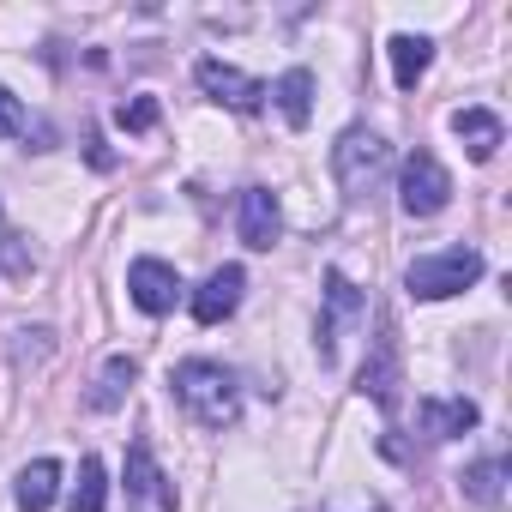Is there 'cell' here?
Segmentation results:
<instances>
[{
  "instance_id": "obj_17",
  "label": "cell",
  "mask_w": 512,
  "mask_h": 512,
  "mask_svg": "<svg viewBox=\"0 0 512 512\" xmlns=\"http://www.w3.org/2000/svg\"><path fill=\"white\" fill-rule=\"evenodd\" d=\"M464 500H476V506H500L506 500V458L500 452L494 458H476L464 470Z\"/></svg>"
},
{
  "instance_id": "obj_5",
  "label": "cell",
  "mask_w": 512,
  "mask_h": 512,
  "mask_svg": "<svg viewBox=\"0 0 512 512\" xmlns=\"http://www.w3.org/2000/svg\"><path fill=\"white\" fill-rule=\"evenodd\" d=\"M356 320H368V296H362L338 266H332V272H326V314H320V338H314V344H320V362H338V344H344V332H350Z\"/></svg>"
},
{
  "instance_id": "obj_11",
  "label": "cell",
  "mask_w": 512,
  "mask_h": 512,
  "mask_svg": "<svg viewBox=\"0 0 512 512\" xmlns=\"http://www.w3.org/2000/svg\"><path fill=\"white\" fill-rule=\"evenodd\" d=\"M416 422H422L428 440H458V434H470L482 422V410L470 398H422L416 404Z\"/></svg>"
},
{
  "instance_id": "obj_9",
  "label": "cell",
  "mask_w": 512,
  "mask_h": 512,
  "mask_svg": "<svg viewBox=\"0 0 512 512\" xmlns=\"http://www.w3.org/2000/svg\"><path fill=\"white\" fill-rule=\"evenodd\" d=\"M241 290H247V272H241V266H217V272L193 290V320H199V326H223V320L241 308Z\"/></svg>"
},
{
  "instance_id": "obj_21",
  "label": "cell",
  "mask_w": 512,
  "mask_h": 512,
  "mask_svg": "<svg viewBox=\"0 0 512 512\" xmlns=\"http://www.w3.org/2000/svg\"><path fill=\"white\" fill-rule=\"evenodd\" d=\"M13 133H25V103L0 85V139H13Z\"/></svg>"
},
{
  "instance_id": "obj_13",
  "label": "cell",
  "mask_w": 512,
  "mask_h": 512,
  "mask_svg": "<svg viewBox=\"0 0 512 512\" xmlns=\"http://www.w3.org/2000/svg\"><path fill=\"white\" fill-rule=\"evenodd\" d=\"M55 494H61V464H55V458L25 464V470H19V482H13L19 512H49V506H55Z\"/></svg>"
},
{
  "instance_id": "obj_1",
  "label": "cell",
  "mask_w": 512,
  "mask_h": 512,
  "mask_svg": "<svg viewBox=\"0 0 512 512\" xmlns=\"http://www.w3.org/2000/svg\"><path fill=\"white\" fill-rule=\"evenodd\" d=\"M169 386H175V398L187 404V416H193L199 428H229V422L241 416V386H235V374H229L223 362L193 356V362H181V368L169 374Z\"/></svg>"
},
{
  "instance_id": "obj_18",
  "label": "cell",
  "mask_w": 512,
  "mask_h": 512,
  "mask_svg": "<svg viewBox=\"0 0 512 512\" xmlns=\"http://www.w3.org/2000/svg\"><path fill=\"white\" fill-rule=\"evenodd\" d=\"M133 380H139V362H133V356H109V362H103V374H97L91 410H115V404L133 392Z\"/></svg>"
},
{
  "instance_id": "obj_3",
  "label": "cell",
  "mask_w": 512,
  "mask_h": 512,
  "mask_svg": "<svg viewBox=\"0 0 512 512\" xmlns=\"http://www.w3.org/2000/svg\"><path fill=\"white\" fill-rule=\"evenodd\" d=\"M482 278V253L476 247H440V253H422V260H410L404 272V290L416 302H446L458 290H470Z\"/></svg>"
},
{
  "instance_id": "obj_14",
  "label": "cell",
  "mask_w": 512,
  "mask_h": 512,
  "mask_svg": "<svg viewBox=\"0 0 512 512\" xmlns=\"http://www.w3.org/2000/svg\"><path fill=\"white\" fill-rule=\"evenodd\" d=\"M266 97L284 109L290 127H308V115H314V73H308V67H290L278 85H266Z\"/></svg>"
},
{
  "instance_id": "obj_20",
  "label": "cell",
  "mask_w": 512,
  "mask_h": 512,
  "mask_svg": "<svg viewBox=\"0 0 512 512\" xmlns=\"http://www.w3.org/2000/svg\"><path fill=\"white\" fill-rule=\"evenodd\" d=\"M115 127H121V133H151V127H157V97L121 103V109H115Z\"/></svg>"
},
{
  "instance_id": "obj_16",
  "label": "cell",
  "mask_w": 512,
  "mask_h": 512,
  "mask_svg": "<svg viewBox=\"0 0 512 512\" xmlns=\"http://www.w3.org/2000/svg\"><path fill=\"white\" fill-rule=\"evenodd\" d=\"M392 386H398V344L380 338V344H374V362H362V374H356V392L392 404Z\"/></svg>"
},
{
  "instance_id": "obj_2",
  "label": "cell",
  "mask_w": 512,
  "mask_h": 512,
  "mask_svg": "<svg viewBox=\"0 0 512 512\" xmlns=\"http://www.w3.org/2000/svg\"><path fill=\"white\" fill-rule=\"evenodd\" d=\"M332 175H338L344 199L362 205V199H374L380 181L392 175V145H386L380 133H368V127H350V133L332 145Z\"/></svg>"
},
{
  "instance_id": "obj_4",
  "label": "cell",
  "mask_w": 512,
  "mask_h": 512,
  "mask_svg": "<svg viewBox=\"0 0 512 512\" xmlns=\"http://www.w3.org/2000/svg\"><path fill=\"white\" fill-rule=\"evenodd\" d=\"M446 199H452L446 163H440L434 151H410V163H404V175H398V205H404V217H434V211H446Z\"/></svg>"
},
{
  "instance_id": "obj_8",
  "label": "cell",
  "mask_w": 512,
  "mask_h": 512,
  "mask_svg": "<svg viewBox=\"0 0 512 512\" xmlns=\"http://www.w3.org/2000/svg\"><path fill=\"white\" fill-rule=\"evenodd\" d=\"M127 296L139 314H169L181 302V272L169 260H133L127 266Z\"/></svg>"
},
{
  "instance_id": "obj_6",
  "label": "cell",
  "mask_w": 512,
  "mask_h": 512,
  "mask_svg": "<svg viewBox=\"0 0 512 512\" xmlns=\"http://www.w3.org/2000/svg\"><path fill=\"white\" fill-rule=\"evenodd\" d=\"M193 79H199V91L211 97V103H223V109H235V115H253L266 103V85L260 79H247L241 67H229V61H217V55H205L199 67H193Z\"/></svg>"
},
{
  "instance_id": "obj_12",
  "label": "cell",
  "mask_w": 512,
  "mask_h": 512,
  "mask_svg": "<svg viewBox=\"0 0 512 512\" xmlns=\"http://www.w3.org/2000/svg\"><path fill=\"white\" fill-rule=\"evenodd\" d=\"M452 133L464 139V151H470L476 163H488V157L500 151V139H506V121H500L494 109H452Z\"/></svg>"
},
{
  "instance_id": "obj_10",
  "label": "cell",
  "mask_w": 512,
  "mask_h": 512,
  "mask_svg": "<svg viewBox=\"0 0 512 512\" xmlns=\"http://www.w3.org/2000/svg\"><path fill=\"white\" fill-rule=\"evenodd\" d=\"M127 500H151V506L175 512V488H169V476L157 470L151 440H133V446H127Z\"/></svg>"
},
{
  "instance_id": "obj_19",
  "label": "cell",
  "mask_w": 512,
  "mask_h": 512,
  "mask_svg": "<svg viewBox=\"0 0 512 512\" xmlns=\"http://www.w3.org/2000/svg\"><path fill=\"white\" fill-rule=\"evenodd\" d=\"M103 506H109L103 464H97V458H85V464H79V482H73V494H67V512H103Z\"/></svg>"
},
{
  "instance_id": "obj_7",
  "label": "cell",
  "mask_w": 512,
  "mask_h": 512,
  "mask_svg": "<svg viewBox=\"0 0 512 512\" xmlns=\"http://www.w3.org/2000/svg\"><path fill=\"white\" fill-rule=\"evenodd\" d=\"M235 229L253 253H272L278 235H284V211H278V193L272 187H241L235 199Z\"/></svg>"
},
{
  "instance_id": "obj_15",
  "label": "cell",
  "mask_w": 512,
  "mask_h": 512,
  "mask_svg": "<svg viewBox=\"0 0 512 512\" xmlns=\"http://www.w3.org/2000/svg\"><path fill=\"white\" fill-rule=\"evenodd\" d=\"M386 49H392V79H398V91H416V85H422V73H428V61H434V43H428V37L398 31Z\"/></svg>"
}]
</instances>
